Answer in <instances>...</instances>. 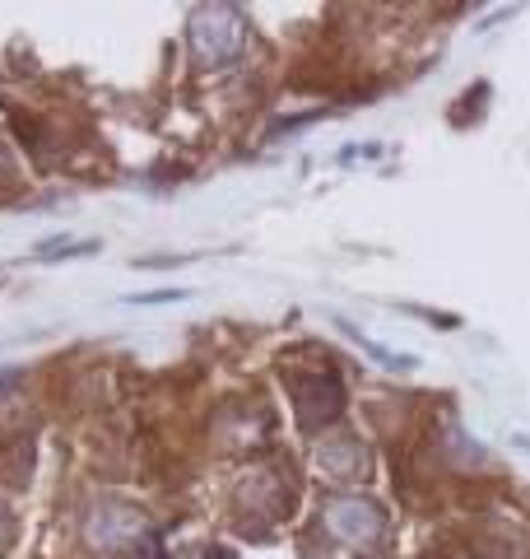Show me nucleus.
<instances>
[{
    "instance_id": "2",
    "label": "nucleus",
    "mask_w": 530,
    "mask_h": 559,
    "mask_svg": "<svg viewBox=\"0 0 530 559\" xmlns=\"http://www.w3.org/2000/svg\"><path fill=\"white\" fill-rule=\"evenodd\" d=\"M84 252H98V242H75V238H51L47 248H38L33 257L38 261H61V257H84Z\"/></svg>"
},
{
    "instance_id": "4",
    "label": "nucleus",
    "mask_w": 530,
    "mask_h": 559,
    "mask_svg": "<svg viewBox=\"0 0 530 559\" xmlns=\"http://www.w3.org/2000/svg\"><path fill=\"white\" fill-rule=\"evenodd\" d=\"M10 532H14V518H10V509H5V503H0V550L10 546Z\"/></svg>"
},
{
    "instance_id": "1",
    "label": "nucleus",
    "mask_w": 530,
    "mask_h": 559,
    "mask_svg": "<svg viewBox=\"0 0 530 559\" xmlns=\"http://www.w3.org/2000/svg\"><path fill=\"white\" fill-rule=\"evenodd\" d=\"M149 532V522L145 513H135L127 509V503H98L94 513H88V540H94L98 550H121V546H131L135 536H145Z\"/></svg>"
},
{
    "instance_id": "3",
    "label": "nucleus",
    "mask_w": 530,
    "mask_h": 559,
    "mask_svg": "<svg viewBox=\"0 0 530 559\" xmlns=\"http://www.w3.org/2000/svg\"><path fill=\"white\" fill-rule=\"evenodd\" d=\"M172 299H186L182 289H149V294H131V304H172Z\"/></svg>"
}]
</instances>
